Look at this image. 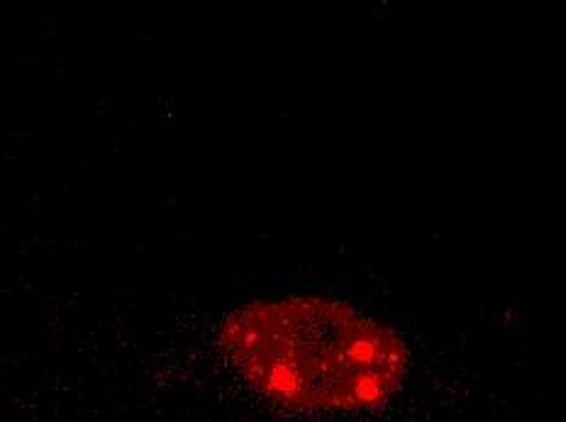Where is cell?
Wrapping results in <instances>:
<instances>
[{
  "label": "cell",
  "mask_w": 566,
  "mask_h": 422,
  "mask_svg": "<svg viewBox=\"0 0 566 422\" xmlns=\"http://www.w3.org/2000/svg\"><path fill=\"white\" fill-rule=\"evenodd\" d=\"M218 347L238 377L293 413H367L403 389L410 351L347 303L293 296L232 310Z\"/></svg>",
  "instance_id": "cell-1"
}]
</instances>
